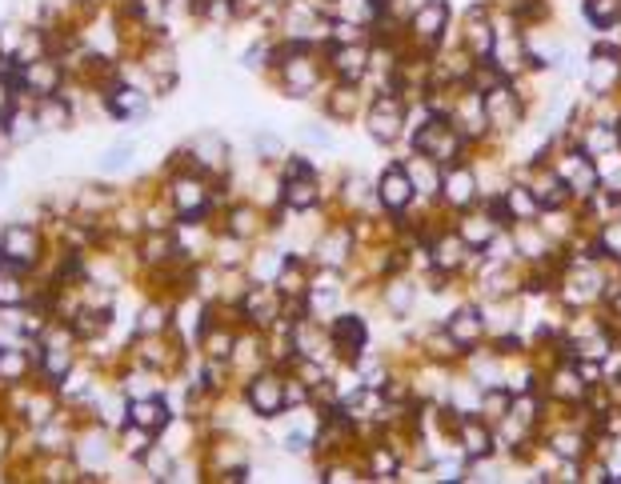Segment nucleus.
I'll list each match as a JSON object with an SVG mask.
<instances>
[{
  "instance_id": "obj_13",
  "label": "nucleus",
  "mask_w": 621,
  "mask_h": 484,
  "mask_svg": "<svg viewBox=\"0 0 621 484\" xmlns=\"http://www.w3.org/2000/svg\"><path fill=\"white\" fill-rule=\"evenodd\" d=\"M445 196L454 205H469L473 201V176L466 173V168H454V173L445 176Z\"/></svg>"
},
{
  "instance_id": "obj_1",
  "label": "nucleus",
  "mask_w": 621,
  "mask_h": 484,
  "mask_svg": "<svg viewBox=\"0 0 621 484\" xmlns=\"http://www.w3.org/2000/svg\"><path fill=\"white\" fill-rule=\"evenodd\" d=\"M417 149L429 156V161H454V156L461 153V136L454 132V124L445 121H429L425 129L417 132Z\"/></svg>"
},
{
  "instance_id": "obj_16",
  "label": "nucleus",
  "mask_w": 621,
  "mask_h": 484,
  "mask_svg": "<svg viewBox=\"0 0 621 484\" xmlns=\"http://www.w3.org/2000/svg\"><path fill=\"white\" fill-rule=\"evenodd\" d=\"M617 72H621L617 57H609V52H605V57H594V72H589V77H594V89H597V92H605L609 84L617 80Z\"/></svg>"
},
{
  "instance_id": "obj_4",
  "label": "nucleus",
  "mask_w": 621,
  "mask_h": 484,
  "mask_svg": "<svg viewBox=\"0 0 621 484\" xmlns=\"http://www.w3.org/2000/svg\"><path fill=\"white\" fill-rule=\"evenodd\" d=\"M486 117H489V124L509 129V124L521 121V104H518V97H513L509 89H501V84H498V89L486 97Z\"/></svg>"
},
{
  "instance_id": "obj_11",
  "label": "nucleus",
  "mask_w": 621,
  "mask_h": 484,
  "mask_svg": "<svg viewBox=\"0 0 621 484\" xmlns=\"http://www.w3.org/2000/svg\"><path fill=\"white\" fill-rule=\"evenodd\" d=\"M293 181H289V188H285V201L293 205V208H309L313 201H317V188H313V176H305V164H297L293 168Z\"/></svg>"
},
{
  "instance_id": "obj_17",
  "label": "nucleus",
  "mask_w": 621,
  "mask_h": 484,
  "mask_svg": "<svg viewBox=\"0 0 621 484\" xmlns=\"http://www.w3.org/2000/svg\"><path fill=\"white\" fill-rule=\"evenodd\" d=\"M505 208H509L518 220H530L533 213H538V196L533 193H525V188H513L509 196H505Z\"/></svg>"
},
{
  "instance_id": "obj_8",
  "label": "nucleus",
  "mask_w": 621,
  "mask_h": 484,
  "mask_svg": "<svg viewBox=\"0 0 621 484\" xmlns=\"http://www.w3.org/2000/svg\"><path fill=\"white\" fill-rule=\"evenodd\" d=\"M333 336H337V344H341V349L349 352V356H357V352L365 349V324L357 321V317H341V321H337V324H333Z\"/></svg>"
},
{
  "instance_id": "obj_21",
  "label": "nucleus",
  "mask_w": 621,
  "mask_h": 484,
  "mask_svg": "<svg viewBox=\"0 0 621 484\" xmlns=\"http://www.w3.org/2000/svg\"><path fill=\"white\" fill-rule=\"evenodd\" d=\"M466 448H469V457H486L489 452V433L481 425H473V428H466Z\"/></svg>"
},
{
  "instance_id": "obj_22",
  "label": "nucleus",
  "mask_w": 621,
  "mask_h": 484,
  "mask_svg": "<svg viewBox=\"0 0 621 484\" xmlns=\"http://www.w3.org/2000/svg\"><path fill=\"white\" fill-rule=\"evenodd\" d=\"M461 237H466L469 245H489V237H493V225H489V220H473V225H466V228H461Z\"/></svg>"
},
{
  "instance_id": "obj_18",
  "label": "nucleus",
  "mask_w": 621,
  "mask_h": 484,
  "mask_svg": "<svg viewBox=\"0 0 621 484\" xmlns=\"http://www.w3.org/2000/svg\"><path fill=\"white\" fill-rule=\"evenodd\" d=\"M466 40H469L473 57H489V48H493V37H489V28H486V20H481V13H473V28L466 33Z\"/></svg>"
},
{
  "instance_id": "obj_10",
  "label": "nucleus",
  "mask_w": 621,
  "mask_h": 484,
  "mask_svg": "<svg viewBox=\"0 0 621 484\" xmlns=\"http://www.w3.org/2000/svg\"><path fill=\"white\" fill-rule=\"evenodd\" d=\"M449 336L457 344H473L481 336V312L477 309H461L454 321H449Z\"/></svg>"
},
{
  "instance_id": "obj_27",
  "label": "nucleus",
  "mask_w": 621,
  "mask_h": 484,
  "mask_svg": "<svg viewBox=\"0 0 621 484\" xmlns=\"http://www.w3.org/2000/svg\"><path fill=\"white\" fill-rule=\"evenodd\" d=\"M409 300H413L409 284H405V289H393V292H389V304H393V309H409Z\"/></svg>"
},
{
  "instance_id": "obj_19",
  "label": "nucleus",
  "mask_w": 621,
  "mask_h": 484,
  "mask_svg": "<svg viewBox=\"0 0 621 484\" xmlns=\"http://www.w3.org/2000/svg\"><path fill=\"white\" fill-rule=\"evenodd\" d=\"M112 112H117V117H141V112H145V100L136 97V92H117V100H112Z\"/></svg>"
},
{
  "instance_id": "obj_15",
  "label": "nucleus",
  "mask_w": 621,
  "mask_h": 484,
  "mask_svg": "<svg viewBox=\"0 0 621 484\" xmlns=\"http://www.w3.org/2000/svg\"><path fill=\"white\" fill-rule=\"evenodd\" d=\"M133 425L136 428H149V433H153V428L165 425V408L156 405V401H136L133 405Z\"/></svg>"
},
{
  "instance_id": "obj_2",
  "label": "nucleus",
  "mask_w": 621,
  "mask_h": 484,
  "mask_svg": "<svg viewBox=\"0 0 621 484\" xmlns=\"http://www.w3.org/2000/svg\"><path fill=\"white\" fill-rule=\"evenodd\" d=\"M0 257H5L8 265H33L37 237L28 233V228H20V225H8L5 233H0Z\"/></svg>"
},
{
  "instance_id": "obj_14",
  "label": "nucleus",
  "mask_w": 621,
  "mask_h": 484,
  "mask_svg": "<svg viewBox=\"0 0 621 484\" xmlns=\"http://www.w3.org/2000/svg\"><path fill=\"white\" fill-rule=\"evenodd\" d=\"M337 72H341L345 80H357L365 72V48L361 45H349L337 52Z\"/></svg>"
},
{
  "instance_id": "obj_31",
  "label": "nucleus",
  "mask_w": 621,
  "mask_h": 484,
  "mask_svg": "<svg viewBox=\"0 0 621 484\" xmlns=\"http://www.w3.org/2000/svg\"><path fill=\"white\" fill-rule=\"evenodd\" d=\"M0 184H5V168H0Z\"/></svg>"
},
{
  "instance_id": "obj_6",
  "label": "nucleus",
  "mask_w": 621,
  "mask_h": 484,
  "mask_svg": "<svg viewBox=\"0 0 621 484\" xmlns=\"http://www.w3.org/2000/svg\"><path fill=\"white\" fill-rule=\"evenodd\" d=\"M381 201H385V208H393V213L413 201V181H409L405 168H389L381 176Z\"/></svg>"
},
{
  "instance_id": "obj_7",
  "label": "nucleus",
  "mask_w": 621,
  "mask_h": 484,
  "mask_svg": "<svg viewBox=\"0 0 621 484\" xmlns=\"http://www.w3.org/2000/svg\"><path fill=\"white\" fill-rule=\"evenodd\" d=\"M445 20H449V8L441 5V0H429V5H421V8H417L413 28H417V37H441Z\"/></svg>"
},
{
  "instance_id": "obj_25",
  "label": "nucleus",
  "mask_w": 621,
  "mask_h": 484,
  "mask_svg": "<svg viewBox=\"0 0 621 484\" xmlns=\"http://www.w3.org/2000/svg\"><path fill=\"white\" fill-rule=\"evenodd\" d=\"M0 373H5V376H20V373H25V361L13 356V352H0Z\"/></svg>"
},
{
  "instance_id": "obj_12",
  "label": "nucleus",
  "mask_w": 621,
  "mask_h": 484,
  "mask_svg": "<svg viewBox=\"0 0 621 484\" xmlns=\"http://www.w3.org/2000/svg\"><path fill=\"white\" fill-rule=\"evenodd\" d=\"M177 208H181L185 216H197L205 208V188L197 181H181L177 184Z\"/></svg>"
},
{
  "instance_id": "obj_29",
  "label": "nucleus",
  "mask_w": 621,
  "mask_h": 484,
  "mask_svg": "<svg viewBox=\"0 0 621 484\" xmlns=\"http://www.w3.org/2000/svg\"><path fill=\"white\" fill-rule=\"evenodd\" d=\"M609 144H614V136H609V132H594V136H589V149H609Z\"/></svg>"
},
{
  "instance_id": "obj_3",
  "label": "nucleus",
  "mask_w": 621,
  "mask_h": 484,
  "mask_svg": "<svg viewBox=\"0 0 621 484\" xmlns=\"http://www.w3.org/2000/svg\"><path fill=\"white\" fill-rule=\"evenodd\" d=\"M249 405L257 408L261 416H277L281 405H285V393H281V381L277 376H257L249 388Z\"/></svg>"
},
{
  "instance_id": "obj_23",
  "label": "nucleus",
  "mask_w": 621,
  "mask_h": 484,
  "mask_svg": "<svg viewBox=\"0 0 621 484\" xmlns=\"http://www.w3.org/2000/svg\"><path fill=\"white\" fill-rule=\"evenodd\" d=\"M533 193H538V205H557V201H562V181H553V176H545V181L538 184V188H533Z\"/></svg>"
},
{
  "instance_id": "obj_28",
  "label": "nucleus",
  "mask_w": 621,
  "mask_h": 484,
  "mask_svg": "<svg viewBox=\"0 0 621 484\" xmlns=\"http://www.w3.org/2000/svg\"><path fill=\"white\" fill-rule=\"evenodd\" d=\"M602 240H605V248H609V252H621V228H609V233H605Z\"/></svg>"
},
{
  "instance_id": "obj_30",
  "label": "nucleus",
  "mask_w": 621,
  "mask_h": 484,
  "mask_svg": "<svg viewBox=\"0 0 621 484\" xmlns=\"http://www.w3.org/2000/svg\"><path fill=\"white\" fill-rule=\"evenodd\" d=\"M257 144H261V149H265V153H277V149H281V144H277V141H273V136H261V141H257Z\"/></svg>"
},
{
  "instance_id": "obj_9",
  "label": "nucleus",
  "mask_w": 621,
  "mask_h": 484,
  "mask_svg": "<svg viewBox=\"0 0 621 484\" xmlns=\"http://www.w3.org/2000/svg\"><path fill=\"white\" fill-rule=\"evenodd\" d=\"M562 176H565V184H573V188H577V193H589V188L597 184V173H594V164H589V156H582V153H577L573 161H565Z\"/></svg>"
},
{
  "instance_id": "obj_20",
  "label": "nucleus",
  "mask_w": 621,
  "mask_h": 484,
  "mask_svg": "<svg viewBox=\"0 0 621 484\" xmlns=\"http://www.w3.org/2000/svg\"><path fill=\"white\" fill-rule=\"evenodd\" d=\"M621 13V0H589V16L597 20V25H609Z\"/></svg>"
},
{
  "instance_id": "obj_5",
  "label": "nucleus",
  "mask_w": 621,
  "mask_h": 484,
  "mask_svg": "<svg viewBox=\"0 0 621 484\" xmlns=\"http://www.w3.org/2000/svg\"><path fill=\"white\" fill-rule=\"evenodd\" d=\"M369 132L377 136V141H393V136L402 132V109H397V100L381 97V100L373 104V112H369Z\"/></svg>"
},
{
  "instance_id": "obj_24",
  "label": "nucleus",
  "mask_w": 621,
  "mask_h": 484,
  "mask_svg": "<svg viewBox=\"0 0 621 484\" xmlns=\"http://www.w3.org/2000/svg\"><path fill=\"white\" fill-rule=\"evenodd\" d=\"M129 156H133V144H117V149L104 156V168H109V173H112V168H124V164H129Z\"/></svg>"
},
{
  "instance_id": "obj_26",
  "label": "nucleus",
  "mask_w": 621,
  "mask_h": 484,
  "mask_svg": "<svg viewBox=\"0 0 621 484\" xmlns=\"http://www.w3.org/2000/svg\"><path fill=\"white\" fill-rule=\"evenodd\" d=\"M25 292L16 289V280H0V304H20Z\"/></svg>"
}]
</instances>
